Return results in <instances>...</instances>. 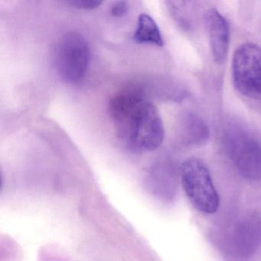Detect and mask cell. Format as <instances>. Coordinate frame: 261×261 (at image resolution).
<instances>
[{"label": "cell", "instance_id": "cell-1", "mask_svg": "<svg viewBox=\"0 0 261 261\" xmlns=\"http://www.w3.org/2000/svg\"><path fill=\"white\" fill-rule=\"evenodd\" d=\"M114 124L119 138L134 152H152L164 140L161 116L148 98L129 110Z\"/></svg>", "mask_w": 261, "mask_h": 261}, {"label": "cell", "instance_id": "cell-2", "mask_svg": "<svg viewBox=\"0 0 261 261\" xmlns=\"http://www.w3.org/2000/svg\"><path fill=\"white\" fill-rule=\"evenodd\" d=\"M185 193L193 207L204 215L216 213L220 207V196L210 171L199 159L185 160L180 169Z\"/></svg>", "mask_w": 261, "mask_h": 261}, {"label": "cell", "instance_id": "cell-3", "mask_svg": "<svg viewBox=\"0 0 261 261\" xmlns=\"http://www.w3.org/2000/svg\"><path fill=\"white\" fill-rule=\"evenodd\" d=\"M91 60V48L81 33H65L58 42L55 51L56 70L62 80L76 84L85 77Z\"/></svg>", "mask_w": 261, "mask_h": 261}, {"label": "cell", "instance_id": "cell-4", "mask_svg": "<svg viewBox=\"0 0 261 261\" xmlns=\"http://www.w3.org/2000/svg\"><path fill=\"white\" fill-rule=\"evenodd\" d=\"M232 81L240 94L261 100V48L252 42L241 44L231 62Z\"/></svg>", "mask_w": 261, "mask_h": 261}, {"label": "cell", "instance_id": "cell-5", "mask_svg": "<svg viewBox=\"0 0 261 261\" xmlns=\"http://www.w3.org/2000/svg\"><path fill=\"white\" fill-rule=\"evenodd\" d=\"M211 54L217 65L224 63L230 46V28L227 19L216 9H210L204 16Z\"/></svg>", "mask_w": 261, "mask_h": 261}, {"label": "cell", "instance_id": "cell-6", "mask_svg": "<svg viewBox=\"0 0 261 261\" xmlns=\"http://www.w3.org/2000/svg\"><path fill=\"white\" fill-rule=\"evenodd\" d=\"M254 141L240 139L230 147V155L241 175L257 181L261 179V146Z\"/></svg>", "mask_w": 261, "mask_h": 261}, {"label": "cell", "instance_id": "cell-7", "mask_svg": "<svg viewBox=\"0 0 261 261\" xmlns=\"http://www.w3.org/2000/svg\"><path fill=\"white\" fill-rule=\"evenodd\" d=\"M260 231V223L256 218H250L238 224L235 230L234 243L240 254L253 253L259 241Z\"/></svg>", "mask_w": 261, "mask_h": 261}, {"label": "cell", "instance_id": "cell-8", "mask_svg": "<svg viewBox=\"0 0 261 261\" xmlns=\"http://www.w3.org/2000/svg\"><path fill=\"white\" fill-rule=\"evenodd\" d=\"M134 39L140 44H148L162 47L164 45L163 36L156 22L149 15H140L138 18Z\"/></svg>", "mask_w": 261, "mask_h": 261}, {"label": "cell", "instance_id": "cell-9", "mask_svg": "<svg viewBox=\"0 0 261 261\" xmlns=\"http://www.w3.org/2000/svg\"><path fill=\"white\" fill-rule=\"evenodd\" d=\"M68 3L75 8L84 10H94L102 4L100 0H72Z\"/></svg>", "mask_w": 261, "mask_h": 261}, {"label": "cell", "instance_id": "cell-10", "mask_svg": "<svg viewBox=\"0 0 261 261\" xmlns=\"http://www.w3.org/2000/svg\"><path fill=\"white\" fill-rule=\"evenodd\" d=\"M129 4L126 1H116L111 7V13L114 17H122L128 13Z\"/></svg>", "mask_w": 261, "mask_h": 261}]
</instances>
